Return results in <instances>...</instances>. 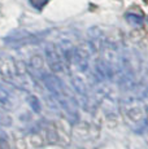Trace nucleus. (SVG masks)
I'll return each instance as SVG.
<instances>
[{
	"mask_svg": "<svg viewBox=\"0 0 148 149\" xmlns=\"http://www.w3.org/2000/svg\"><path fill=\"white\" fill-rule=\"evenodd\" d=\"M89 49L91 51V53H95L98 51H101L105 44L104 42V36H103V33L99 30L98 27H92L89 30Z\"/></svg>",
	"mask_w": 148,
	"mask_h": 149,
	"instance_id": "7ed1b4c3",
	"label": "nucleus"
},
{
	"mask_svg": "<svg viewBox=\"0 0 148 149\" xmlns=\"http://www.w3.org/2000/svg\"><path fill=\"white\" fill-rule=\"evenodd\" d=\"M0 104L7 109H13L18 105L17 96L9 90H7L1 83H0Z\"/></svg>",
	"mask_w": 148,
	"mask_h": 149,
	"instance_id": "20e7f679",
	"label": "nucleus"
},
{
	"mask_svg": "<svg viewBox=\"0 0 148 149\" xmlns=\"http://www.w3.org/2000/svg\"><path fill=\"white\" fill-rule=\"evenodd\" d=\"M44 54H45V61H47L48 66L52 69L56 73H61L64 70V60H62L61 52L57 49L55 44H47L44 47Z\"/></svg>",
	"mask_w": 148,
	"mask_h": 149,
	"instance_id": "f257e3e1",
	"label": "nucleus"
},
{
	"mask_svg": "<svg viewBox=\"0 0 148 149\" xmlns=\"http://www.w3.org/2000/svg\"><path fill=\"white\" fill-rule=\"evenodd\" d=\"M27 104L30 105V108L33 109L35 113H39V111L42 110V107H40V102H39L38 97L34 96V95H30L27 97Z\"/></svg>",
	"mask_w": 148,
	"mask_h": 149,
	"instance_id": "0eeeda50",
	"label": "nucleus"
},
{
	"mask_svg": "<svg viewBox=\"0 0 148 149\" xmlns=\"http://www.w3.org/2000/svg\"><path fill=\"white\" fill-rule=\"evenodd\" d=\"M90 53L91 51L89 48L84 47H74V53H73V61L78 70L81 71H87L90 68Z\"/></svg>",
	"mask_w": 148,
	"mask_h": 149,
	"instance_id": "f03ea898",
	"label": "nucleus"
},
{
	"mask_svg": "<svg viewBox=\"0 0 148 149\" xmlns=\"http://www.w3.org/2000/svg\"><path fill=\"white\" fill-rule=\"evenodd\" d=\"M72 84H73V88L75 90V92L78 93V96L81 97V100L83 101V104L86 105L89 102V90H87V86L86 83L82 81L79 77H73L72 78Z\"/></svg>",
	"mask_w": 148,
	"mask_h": 149,
	"instance_id": "39448f33",
	"label": "nucleus"
},
{
	"mask_svg": "<svg viewBox=\"0 0 148 149\" xmlns=\"http://www.w3.org/2000/svg\"><path fill=\"white\" fill-rule=\"evenodd\" d=\"M125 18H126V21L129 22L131 26H134V27L143 26V17H142L140 14H138V13L127 12L126 14H125Z\"/></svg>",
	"mask_w": 148,
	"mask_h": 149,
	"instance_id": "423d86ee",
	"label": "nucleus"
}]
</instances>
